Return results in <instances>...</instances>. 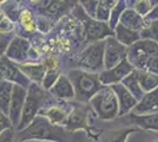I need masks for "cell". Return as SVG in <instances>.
<instances>
[{
    "label": "cell",
    "instance_id": "4",
    "mask_svg": "<svg viewBox=\"0 0 158 142\" xmlns=\"http://www.w3.org/2000/svg\"><path fill=\"white\" fill-rule=\"evenodd\" d=\"M105 41L92 43L73 59L72 65L79 70H84L87 72H103L105 68Z\"/></svg>",
    "mask_w": 158,
    "mask_h": 142
},
{
    "label": "cell",
    "instance_id": "3",
    "mask_svg": "<svg viewBox=\"0 0 158 142\" xmlns=\"http://www.w3.org/2000/svg\"><path fill=\"white\" fill-rule=\"evenodd\" d=\"M50 101V94L45 89L37 83H31L27 90V97L21 115V121L18 126V131L25 130L32 123L33 120L39 115V111L43 107Z\"/></svg>",
    "mask_w": 158,
    "mask_h": 142
},
{
    "label": "cell",
    "instance_id": "10",
    "mask_svg": "<svg viewBox=\"0 0 158 142\" xmlns=\"http://www.w3.org/2000/svg\"><path fill=\"white\" fill-rule=\"evenodd\" d=\"M136 69L133 68V65L126 58L125 61H123L120 64H118L113 69L104 70L103 72H100L99 78H100V82H102V84L104 87H111V85H114V84L122 83Z\"/></svg>",
    "mask_w": 158,
    "mask_h": 142
},
{
    "label": "cell",
    "instance_id": "25",
    "mask_svg": "<svg viewBox=\"0 0 158 142\" xmlns=\"http://www.w3.org/2000/svg\"><path fill=\"white\" fill-rule=\"evenodd\" d=\"M70 8V5L64 1H51L47 2V5L44 7V13L52 17V18H60L61 15L66 13V11Z\"/></svg>",
    "mask_w": 158,
    "mask_h": 142
},
{
    "label": "cell",
    "instance_id": "22",
    "mask_svg": "<svg viewBox=\"0 0 158 142\" xmlns=\"http://www.w3.org/2000/svg\"><path fill=\"white\" fill-rule=\"evenodd\" d=\"M122 84L125 87L137 101H142V98L145 96V93L143 91V89L140 88V84L138 81V70L136 69L133 72L129 75L124 81L122 82Z\"/></svg>",
    "mask_w": 158,
    "mask_h": 142
},
{
    "label": "cell",
    "instance_id": "23",
    "mask_svg": "<svg viewBox=\"0 0 158 142\" xmlns=\"http://www.w3.org/2000/svg\"><path fill=\"white\" fill-rule=\"evenodd\" d=\"M1 113L5 115H10V107L12 102V95H13L14 84L5 80H1Z\"/></svg>",
    "mask_w": 158,
    "mask_h": 142
},
{
    "label": "cell",
    "instance_id": "7",
    "mask_svg": "<svg viewBox=\"0 0 158 142\" xmlns=\"http://www.w3.org/2000/svg\"><path fill=\"white\" fill-rule=\"evenodd\" d=\"M76 15L83 23L84 28H85L86 37H87V41H89L96 43V41H103V39H106V38L113 36L111 31V27L109 26L107 24L91 18L89 14H86V12H84L81 10L80 6L76 7Z\"/></svg>",
    "mask_w": 158,
    "mask_h": 142
},
{
    "label": "cell",
    "instance_id": "14",
    "mask_svg": "<svg viewBox=\"0 0 158 142\" xmlns=\"http://www.w3.org/2000/svg\"><path fill=\"white\" fill-rule=\"evenodd\" d=\"M111 88L113 89V91L116 93L117 98H118L119 116L126 115V114H129L131 110L135 109V107L137 105L138 101L133 97V95H132L122 83L111 85Z\"/></svg>",
    "mask_w": 158,
    "mask_h": 142
},
{
    "label": "cell",
    "instance_id": "38",
    "mask_svg": "<svg viewBox=\"0 0 158 142\" xmlns=\"http://www.w3.org/2000/svg\"><path fill=\"white\" fill-rule=\"evenodd\" d=\"M25 142H40V141H35V140H30V141H25Z\"/></svg>",
    "mask_w": 158,
    "mask_h": 142
},
{
    "label": "cell",
    "instance_id": "12",
    "mask_svg": "<svg viewBox=\"0 0 158 142\" xmlns=\"http://www.w3.org/2000/svg\"><path fill=\"white\" fill-rule=\"evenodd\" d=\"M26 97V88L21 87L19 84H14L12 102H11V107H10V115H8V117L11 118L13 126L17 127V128H18L20 121H21V115H23V110H24Z\"/></svg>",
    "mask_w": 158,
    "mask_h": 142
},
{
    "label": "cell",
    "instance_id": "9",
    "mask_svg": "<svg viewBox=\"0 0 158 142\" xmlns=\"http://www.w3.org/2000/svg\"><path fill=\"white\" fill-rule=\"evenodd\" d=\"M127 58V47L119 43L116 37H109L105 39V64L106 70L113 69Z\"/></svg>",
    "mask_w": 158,
    "mask_h": 142
},
{
    "label": "cell",
    "instance_id": "33",
    "mask_svg": "<svg viewBox=\"0 0 158 142\" xmlns=\"http://www.w3.org/2000/svg\"><path fill=\"white\" fill-rule=\"evenodd\" d=\"M15 141H17V134L14 131V127L1 131L0 142H15Z\"/></svg>",
    "mask_w": 158,
    "mask_h": 142
},
{
    "label": "cell",
    "instance_id": "19",
    "mask_svg": "<svg viewBox=\"0 0 158 142\" xmlns=\"http://www.w3.org/2000/svg\"><path fill=\"white\" fill-rule=\"evenodd\" d=\"M119 24L130 28L132 31H142L145 27V18L138 14L135 10H125L122 14Z\"/></svg>",
    "mask_w": 158,
    "mask_h": 142
},
{
    "label": "cell",
    "instance_id": "32",
    "mask_svg": "<svg viewBox=\"0 0 158 142\" xmlns=\"http://www.w3.org/2000/svg\"><path fill=\"white\" fill-rule=\"evenodd\" d=\"M138 128H132V129H125V130H119V131H116L113 133V139H112V142H125L126 137L130 133H133V131H138Z\"/></svg>",
    "mask_w": 158,
    "mask_h": 142
},
{
    "label": "cell",
    "instance_id": "6",
    "mask_svg": "<svg viewBox=\"0 0 158 142\" xmlns=\"http://www.w3.org/2000/svg\"><path fill=\"white\" fill-rule=\"evenodd\" d=\"M158 57V43L152 41H139L127 47V61L137 70L144 71L148 63Z\"/></svg>",
    "mask_w": 158,
    "mask_h": 142
},
{
    "label": "cell",
    "instance_id": "16",
    "mask_svg": "<svg viewBox=\"0 0 158 142\" xmlns=\"http://www.w3.org/2000/svg\"><path fill=\"white\" fill-rule=\"evenodd\" d=\"M30 44L28 41H25L24 38L15 37L13 41H11L10 46L7 49V58L12 59L14 62H18L17 64H23L25 63L26 58L28 57V51H30Z\"/></svg>",
    "mask_w": 158,
    "mask_h": 142
},
{
    "label": "cell",
    "instance_id": "29",
    "mask_svg": "<svg viewBox=\"0 0 158 142\" xmlns=\"http://www.w3.org/2000/svg\"><path fill=\"white\" fill-rule=\"evenodd\" d=\"M155 4H158V1H137L135 5V11L145 18L156 7Z\"/></svg>",
    "mask_w": 158,
    "mask_h": 142
},
{
    "label": "cell",
    "instance_id": "31",
    "mask_svg": "<svg viewBox=\"0 0 158 142\" xmlns=\"http://www.w3.org/2000/svg\"><path fill=\"white\" fill-rule=\"evenodd\" d=\"M20 21H21V24L26 27L27 30H33V28H34L32 13H31L28 10H24V11L20 13Z\"/></svg>",
    "mask_w": 158,
    "mask_h": 142
},
{
    "label": "cell",
    "instance_id": "40",
    "mask_svg": "<svg viewBox=\"0 0 158 142\" xmlns=\"http://www.w3.org/2000/svg\"><path fill=\"white\" fill-rule=\"evenodd\" d=\"M156 142H158V141H156Z\"/></svg>",
    "mask_w": 158,
    "mask_h": 142
},
{
    "label": "cell",
    "instance_id": "39",
    "mask_svg": "<svg viewBox=\"0 0 158 142\" xmlns=\"http://www.w3.org/2000/svg\"><path fill=\"white\" fill-rule=\"evenodd\" d=\"M46 142H50V141H46Z\"/></svg>",
    "mask_w": 158,
    "mask_h": 142
},
{
    "label": "cell",
    "instance_id": "8",
    "mask_svg": "<svg viewBox=\"0 0 158 142\" xmlns=\"http://www.w3.org/2000/svg\"><path fill=\"white\" fill-rule=\"evenodd\" d=\"M72 109L73 105L72 107H70V104L67 105L65 101H60V100H58V102L50 101L43 107V109L39 111V115L46 117L48 121L56 126L64 127Z\"/></svg>",
    "mask_w": 158,
    "mask_h": 142
},
{
    "label": "cell",
    "instance_id": "37",
    "mask_svg": "<svg viewBox=\"0 0 158 142\" xmlns=\"http://www.w3.org/2000/svg\"><path fill=\"white\" fill-rule=\"evenodd\" d=\"M155 20H158V5H156V7L145 17V21L151 23V21H155Z\"/></svg>",
    "mask_w": 158,
    "mask_h": 142
},
{
    "label": "cell",
    "instance_id": "26",
    "mask_svg": "<svg viewBox=\"0 0 158 142\" xmlns=\"http://www.w3.org/2000/svg\"><path fill=\"white\" fill-rule=\"evenodd\" d=\"M116 4H117V1H99L94 19L98 21H102V23L110 20L111 11Z\"/></svg>",
    "mask_w": 158,
    "mask_h": 142
},
{
    "label": "cell",
    "instance_id": "21",
    "mask_svg": "<svg viewBox=\"0 0 158 142\" xmlns=\"http://www.w3.org/2000/svg\"><path fill=\"white\" fill-rule=\"evenodd\" d=\"M127 118H129V122L137 124L140 128L158 131V113L157 114H151V115L130 114L127 116Z\"/></svg>",
    "mask_w": 158,
    "mask_h": 142
},
{
    "label": "cell",
    "instance_id": "15",
    "mask_svg": "<svg viewBox=\"0 0 158 142\" xmlns=\"http://www.w3.org/2000/svg\"><path fill=\"white\" fill-rule=\"evenodd\" d=\"M50 94L60 101L76 100V91L73 88L72 82L70 81L69 76H64V75H61L59 80L56 82V84L50 89Z\"/></svg>",
    "mask_w": 158,
    "mask_h": 142
},
{
    "label": "cell",
    "instance_id": "30",
    "mask_svg": "<svg viewBox=\"0 0 158 142\" xmlns=\"http://www.w3.org/2000/svg\"><path fill=\"white\" fill-rule=\"evenodd\" d=\"M60 76H61L60 71H58V70L46 71L45 78H44V82H43V88L45 89V90H50L56 84V82L59 80Z\"/></svg>",
    "mask_w": 158,
    "mask_h": 142
},
{
    "label": "cell",
    "instance_id": "28",
    "mask_svg": "<svg viewBox=\"0 0 158 142\" xmlns=\"http://www.w3.org/2000/svg\"><path fill=\"white\" fill-rule=\"evenodd\" d=\"M125 7H126L125 1H117V4L112 8L110 20H109V26L111 27V30H114L117 27V25L119 24L120 17H122V14L124 13Z\"/></svg>",
    "mask_w": 158,
    "mask_h": 142
},
{
    "label": "cell",
    "instance_id": "18",
    "mask_svg": "<svg viewBox=\"0 0 158 142\" xmlns=\"http://www.w3.org/2000/svg\"><path fill=\"white\" fill-rule=\"evenodd\" d=\"M17 65L30 81L34 82L37 84H40V83L43 84L45 75H46L45 65L35 64V63H23V64H17Z\"/></svg>",
    "mask_w": 158,
    "mask_h": 142
},
{
    "label": "cell",
    "instance_id": "5",
    "mask_svg": "<svg viewBox=\"0 0 158 142\" xmlns=\"http://www.w3.org/2000/svg\"><path fill=\"white\" fill-rule=\"evenodd\" d=\"M99 118L111 121L119 115V103L117 95L111 87H104L90 101Z\"/></svg>",
    "mask_w": 158,
    "mask_h": 142
},
{
    "label": "cell",
    "instance_id": "1",
    "mask_svg": "<svg viewBox=\"0 0 158 142\" xmlns=\"http://www.w3.org/2000/svg\"><path fill=\"white\" fill-rule=\"evenodd\" d=\"M35 140L40 142H67L65 128L56 126L44 116L38 115L25 130L18 131L17 142Z\"/></svg>",
    "mask_w": 158,
    "mask_h": 142
},
{
    "label": "cell",
    "instance_id": "36",
    "mask_svg": "<svg viewBox=\"0 0 158 142\" xmlns=\"http://www.w3.org/2000/svg\"><path fill=\"white\" fill-rule=\"evenodd\" d=\"M13 28V24L4 14H1V33H8Z\"/></svg>",
    "mask_w": 158,
    "mask_h": 142
},
{
    "label": "cell",
    "instance_id": "34",
    "mask_svg": "<svg viewBox=\"0 0 158 142\" xmlns=\"http://www.w3.org/2000/svg\"><path fill=\"white\" fill-rule=\"evenodd\" d=\"M81 4H84L83 6L85 7V11L87 12V14L94 18L96 17V12H97V7H98L99 1H83Z\"/></svg>",
    "mask_w": 158,
    "mask_h": 142
},
{
    "label": "cell",
    "instance_id": "11",
    "mask_svg": "<svg viewBox=\"0 0 158 142\" xmlns=\"http://www.w3.org/2000/svg\"><path fill=\"white\" fill-rule=\"evenodd\" d=\"M1 80L8 81L13 84H19L24 88H30L31 82L21 72L17 64L8 59L6 56H1Z\"/></svg>",
    "mask_w": 158,
    "mask_h": 142
},
{
    "label": "cell",
    "instance_id": "17",
    "mask_svg": "<svg viewBox=\"0 0 158 142\" xmlns=\"http://www.w3.org/2000/svg\"><path fill=\"white\" fill-rule=\"evenodd\" d=\"M158 113V89L146 93L142 101L137 103L132 114L136 115H151Z\"/></svg>",
    "mask_w": 158,
    "mask_h": 142
},
{
    "label": "cell",
    "instance_id": "24",
    "mask_svg": "<svg viewBox=\"0 0 158 142\" xmlns=\"http://www.w3.org/2000/svg\"><path fill=\"white\" fill-rule=\"evenodd\" d=\"M138 81L145 94L158 89V75L138 70Z\"/></svg>",
    "mask_w": 158,
    "mask_h": 142
},
{
    "label": "cell",
    "instance_id": "20",
    "mask_svg": "<svg viewBox=\"0 0 158 142\" xmlns=\"http://www.w3.org/2000/svg\"><path fill=\"white\" fill-rule=\"evenodd\" d=\"M116 32V39L122 43L123 45H125L126 47L132 46L133 44H136L137 41H139L140 39V33L137 31H132L127 27L123 26L122 24H118L117 27L114 28Z\"/></svg>",
    "mask_w": 158,
    "mask_h": 142
},
{
    "label": "cell",
    "instance_id": "27",
    "mask_svg": "<svg viewBox=\"0 0 158 142\" xmlns=\"http://www.w3.org/2000/svg\"><path fill=\"white\" fill-rule=\"evenodd\" d=\"M139 33L142 39L158 43V20L151 21V23L145 21V27Z\"/></svg>",
    "mask_w": 158,
    "mask_h": 142
},
{
    "label": "cell",
    "instance_id": "2",
    "mask_svg": "<svg viewBox=\"0 0 158 142\" xmlns=\"http://www.w3.org/2000/svg\"><path fill=\"white\" fill-rule=\"evenodd\" d=\"M69 78L72 82L76 91V100L80 103L91 101L104 88L99 78V74L73 69L69 72Z\"/></svg>",
    "mask_w": 158,
    "mask_h": 142
},
{
    "label": "cell",
    "instance_id": "13",
    "mask_svg": "<svg viewBox=\"0 0 158 142\" xmlns=\"http://www.w3.org/2000/svg\"><path fill=\"white\" fill-rule=\"evenodd\" d=\"M89 107L85 104H74L64 128L69 131L89 129Z\"/></svg>",
    "mask_w": 158,
    "mask_h": 142
},
{
    "label": "cell",
    "instance_id": "35",
    "mask_svg": "<svg viewBox=\"0 0 158 142\" xmlns=\"http://www.w3.org/2000/svg\"><path fill=\"white\" fill-rule=\"evenodd\" d=\"M0 127H1V131L6 130V129L13 128V123L11 121V118L5 114H0Z\"/></svg>",
    "mask_w": 158,
    "mask_h": 142
}]
</instances>
